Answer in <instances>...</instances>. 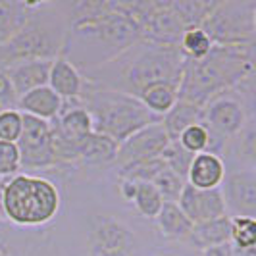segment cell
<instances>
[{"label":"cell","instance_id":"cell-14","mask_svg":"<svg viewBox=\"0 0 256 256\" xmlns=\"http://www.w3.org/2000/svg\"><path fill=\"white\" fill-rule=\"evenodd\" d=\"M176 204L180 206L181 212L191 220L192 226L222 218V216H230L228 208H226L224 194H222V187L202 191V189H194V187L185 183Z\"/></svg>","mask_w":256,"mask_h":256},{"label":"cell","instance_id":"cell-32","mask_svg":"<svg viewBox=\"0 0 256 256\" xmlns=\"http://www.w3.org/2000/svg\"><path fill=\"white\" fill-rule=\"evenodd\" d=\"M166 168H170L174 174H178L180 178H187V172H189V166H191L194 154L187 152L183 146H181L178 141H170V144L166 146V150L160 154Z\"/></svg>","mask_w":256,"mask_h":256},{"label":"cell","instance_id":"cell-7","mask_svg":"<svg viewBox=\"0 0 256 256\" xmlns=\"http://www.w3.org/2000/svg\"><path fill=\"white\" fill-rule=\"evenodd\" d=\"M200 29L212 44H254L256 0H218Z\"/></svg>","mask_w":256,"mask_h":256},{"label":"cell","instance_id":"cell-30","mask_svg":"<svg viewBox=\"0 0 256 256\" xmlns=\"http://www.w3.org/2000/svg\"><path fill=\"white\" fill-rule=\"evenodd\" d=\"M150 183L156 187V191L162 194L164 202H178L181 191L185 187V180L180 178L178 174H174L170 168H164Z\"/></svg>","mask_w":256,"mask_h":256},{"label":"cell","instance_id":"cell-2","mask_svg":"<svg viewBox=\"0 0 256 256\" xmlns=\"http://www.w3.org/2000/svg\"><path fill=\"white\" fill-rule=\"evenodd\" d=\"M183 64L185 56L180 46H160L139 38L110 62L81 72V76L90 83L137 98L152 83H174L180 87Z\"/></svg>","mask_w":256,"mask_h":256},{"label":"cell","instance_id":"cell-11","mask_svg":"<svg viewBox=\"0 0 256 256\" xmlns=\"http://www.w3.org/2000/svg\"><path fill=\"white\" fill-rule=\"evenodd\" d=\"M168 144H170V139L162 128V122L146 126L118 144V152H116V160L112 166L120 172L131 164L156 158L166 150Z\"/></svg>","mask_w":256,"mask_h":256},{"label":"cell","instance_id":"cell-28","mask_svg":"<svg viewBox=\"0 0 256 256\" xmlns=\"http://www.w3.org/2000/svg\"><path fill=\"white\" fill-rule=\"evenodd\" d=\"M212 48V42L210 38L206 37V33L200 27H191L183 33L180 42V50L183 52L185 58L189 60H198V58H204L206 54Z\"/></svg>","mask_w":256,"mask_h":256},{"label":"cell","instance_id":"cell-6","mask_svg":"<svg viewBox=\"0 0 256 256\" xmlns=\"http://www.w3.org/2000/svg\"><path fill=\"white\" fill-rule=\"evenodd\" d=\"M2 218L18 228H38L56 218L60 210V192L52 181L18 174L8 178L0 191Z\"/></svg>","mask_w":256,"mask_h":256},{"label":"cell","instance_id":"cell-15","mask_svg":"<svg viewBox=\"0 0 256 256\" xmlns=\"http://www.w3.org/2000/svg\"><path fill=\"white\" fill-rule=\"evenodd\" d=\"M50 66L52 60H29V62H18V64L4 68L16 98L27 94L29 90L48 85Z\"/></svg>","mask_w":256,"mask_h":256},{"label":"cell","instance_id":"cell-17","mask_svg":"<svg viewBox=\"0 0 256 256\" xmlns=\"http://www.w3.org/2000/svg\"><path fill=\"white\" fill-rule=\"evenodd\" d=\"M62 108V98L54 90L44 85L35 90H29L27 94L20 96L16 102V110L26 116H33L37 120L52 122L56 116L60 114Z\"/></svg>","mask_w":256,"mask_h":256},{"label":"cell","instance_id":"cell-16","mask_svg":"<svg viewBox=\"0 0 256 256\" xmlns=\"http://www.w3.org/2000/svg\"><path fill=\"white\" fill-rule=\"evenodd\" d=\"M226 178V162L222 156L210 152L194 154L185 183L191 185L194 189H202V191H210V189H220Z\"/></svg>","mask_w":256,"mask_h":256},{"label":"cell","instance_id":"cell-35","mask_svg":"<svg viewBox=\"0 0 256 256\" xmlns=\"http://www.w3.org/2000/svg\"><path fill=\"white\" fill-rule=\"evenodd\" d=\"M16 102H18V98L14 94L10 79L6 76L4 68H0V106L4 110H12V108H16Z\"/></svg>","mask_w":256,"mask_h":256},{"label":"cell","instance_id":"cell-29","mask_svg":"<svg viewBox=\"0 0 256 256\" xmlns=\"http://www.w3.org/2000/svg\"><path fill=\"white\" fill-rule=\"evenodd\" d=\"M166 168L162 156H156V158H150V160H144V162H137V164H131V166L124 168L118 172L120 180H131V181H150Z\"/></svg>","mask_w":256,"mask_h":256},{"label":"cell","instance_id":"cell-5","mask_svg":"<svg viewBox=\"0 0 256 256\" xmlns=\"http://www.w3.org/2000/svg\"><path fill=\"white\" fill-rule=\"evenodd\" d=\"M64 38V6L56 2H35L22 31L0 46V68L29 60H56L62 56Z\"/></svg>","mask_w":256,"mask_h":256},{"label":"cell","instance_id":"cell-10","mask_svg":"<svg viewBox=\"0 0 256 256\" xmlns=\"http://www.w3.org/2000/svg\"><path fill=\"white\" fill-rule=\"evenodd\" d=\"M89 256H137L139 241L122 220L114 216H94L90 224Z\"/></svg>","mask_w":256,"mask_h":256},{"label":"cell","instance_id":"cell-18","mask_svg":"<svg viewBox=\"0 0 256 256\" xmlns=\"http://www.w3.org/2000/svg\"><path fill=\"white\" fill-rule=\"evenodd\" d=\"M48 87H50L62 100L79 98L83 89V76L74 64H70L66 58L58 56L52 60L50 74H48Z\"/></svg>","mask_w":256,"mask_h":256},{"label":"cell","instance_id":"cell-19","mask_svg":"<svg viewBox=\"0 0 256 256\" xmlns=\"http://www.w3.org/2000/svg\"><path fill=\"white\" fill-rule=\"evenodd\" d=\"M118 152V142L100 133H90L79 144L77 166H112Z\"/></svg>","mask_w":256,"mask_h":256},{"label":"cell","instance_id":"cell-21","mask_svg":"<svg viewBox=\"0 0 256 256\" xmlns=\"http://www.w3.org/2000/svg\"><path fill=\"white\" fill-rule=\"evenodd\" d=\"M200 122H204L202 108H198L191 102H185V100H180V98L170 108L168 114L162 116V128L166 131L170 141H178L185 129L194 126V124H200Z\"/></svg>","mask_w":256,"mask_h":256},{"label":"cell","instance_id":"cell-31","mask_svg":"<svg viewBox=\"0 0 256 256\" xmlns=\"http://www.w3.org/2000/svg\"><path fill=\"white\" fill-rule=\"evenodd\" d=\"M254 120H250L243 131L231 139L235 141V148H233L235 156L241 160V164H244V168H250V170H254Z\"/></svg>","mask_w":256,"mask_h":256},{"label":"cell","instance_id":"cell-3","mask_svg":"<svg viewBox=\"0 0 256 256\" xmlns=\"http://www.w3.org/2000/svg\"><path fill=\"white\" fill-rule=\"evenodd\" d=\"M254 44H212L204 58H185L178 98L204 108L218 94L235 89L248 77H254Z\"/></svg>","mask_w":256,"mask_h":256},{"label":"cell","instance_id":"cell-22","mask_svg":"<svg viewBox=\"0 0 256 256\" xmlns=\"http://www.w3.org/2000/svg\"><path fill=\"white\" fill-rule=\"evenodd\" d=\"M230 235H231V216H222V218L192 226L191 235H189V239L185 243L194 246L196 250H202V248H208V246L230 243Z\"/></svg>","mask_w":256,"mask_h":256},{"label":"cell","instance_id":"cell-4","mask_svg":"<svg viewBox=\"0 0 256 256\" xmlns=\"http://www.w3.org/2000/svg\"><path fill=\"white\" fill-rule=\"evenodd\" d=\"M79 102L90 116L92 131L110 137L118 144L139 129L162 122V118L146 110L139 98L90 83L87 79H83Z\"/></svg>","mask_w":256,"mask_h":256},{"label":"cell","instance_id":"cell-20","mask_svg":"<svg viewBox=\"0 0 256 256\" xmlns=\"http://www.w3.org/2000/svg\"><path fill=\"white\" fill-rule=\"evenodd\" d=\"M35 2L0 0V46L12 40L27 24Z\"/></svg>","mask_w":256,"mask_h":256},{"label":"cell","instance_id":"cell-8","mask_svg":"<svg viewBox=\"0 0 256 256\" xmlns=\"http://www.w3.org/2000/svg\"><path fill=\"white\" fill-rule=\"evenodd\" d=\"M252 79L254 77H248L235 89L218 94L202 108L206 126L228 141L237 137L244 129V126L250 120H254V116H252V104H254Z\"/></svg>","mask_w":256,"mask_h":256},{"label":"cell","instance_id":"cell-34","mask_svg":"<svg viewBox=\"0 0 256 256\" xmlns=\"http://www.w3.org/2000/svg\"><path fill=\"white\" fill-rule=\"evenodd\" d=\"M20 170H22V164H20V152L16 142L0 141V180L18 176Z\"/></svg>","mask_w":256,"mask_h":256},{"label":"cell","instance_id":"cell-27","mask_svg":"<svg viewBox=\"0 0 256 256\" xmlns=\"http://www.w3.org/2000/svg\"><path fill=\"white\" fill-rule=\"evenodd\" d=\"M230 243L235 250L256 248V222L252 218L231 216V235Z\"/></svg>","mask_w":256,"mask_h":256},{"label":"cell","instance_id":"cell-25","mask_svg":"<svg viewBox=\"0 0 256 256\" xmlns=\"http://www.w3.org/2000/svg\"><path fill=\"white\" fill-rule=\"evenodd\" d=\"M218 0H170L172 10L180 16L187 29L200 27Z\"/></svg>","mask_w":256,"mask_h":256},{"label":"cell","instance_id":"cell-9","mask_svg":"<svg viewBox=\"0 0 256 256\" xmlns=\"http://www.w3.org/2000/svg\"><path fill=\"white\" fill-rule=\"evenodd\" d=\"M24 116L22 135L16 141L20 152V164L24 170H52L58 166L54 148H52V129L50 122L37 120L33 116Z\"/></svg>","mask_w":256,"mask_h":256},{"label":"cell","instance_id":"cell-33","mask_svg":"<svg viewBox=\"0 0 256 256\" xmlns=\"http://www.w3.org/2000/svg\"><path fill=\"white\" fill-rule=\"evenodd\" d=\"M24 126V116L16 108L12 110H2L0 112V141L16 142L22 135Z\"/></svg>","mask_w":256,"mask_h":256},{"label":"cell","instance_id":"cell-38","mask_svg":"<svg viewBox=\"0 0 256 256\" xmlns=\"http://www.w3.org/2000/svg\"><path fill=\"white\" fill-rule=\"evenodd\" d=\"M2 110H4V108H2V106H0V112H2Z\"/></svg>","mask_w":256,"mask_h":256},{"label":"cell","instance_id":"cell-24","mask_svg":"<svg viewBox=\"0 0 256 256\" xmlns=\"http://www.w3.org/2000/svg\"><path fill=\"white\" fill-rule=\"evenodd\" d=\"M141 104L150 110L154 116L162 118L170 112V108L178 102V85L174 83H152L146 89L141 90V94L137 96Z\"/></svg>","mask_w":256,"mask_h":256},{"label":"cell","instance_id":"cell-13","mask_svg":"<svg viewBox=\"0 0 256 256\" xmlns=\"http://www.w3.org/2000/svg\"><path fill=\"white\" fill-rule=\"evenodd\" d=\"M226 185L222 189L228 214L252 218L256 216V172L250 168H241L231 174H226Z\"/></svg>","mask_w":256,"mask_h":256},{"label":"cell","instance_id":"cell-12","mask_svg":"<svg viewBox=\"0 0 256 256\" xmlns=\"http://www.w3.org/2000/svg\"><path fill=\"white\" fill-rule=\"evenodd\" d=\"M187 31L180 16L172 10L170 0H150V8L141 24V38L160 46H180Z\"/></svg>","mask_w":256,"mask_h":256},{"label":"cell","instance_id":"cell-36","mask_svg":"<svg viewBox=\"0 0 256 256\" xmlns=\"http://www.w3.org/2000/svg\"><path fill=\"white\" fill-rule=\"evenodd\" d=\"M198 256H235V248L231 243H222L198 250Z\"/></svg>","mask_w":256,"mask_h":256},{"label":"cell","instance_id":"cell-26","mask_svg":"<svg viewBox=\"0 0 256 256\" xmlns=\"http://www.w3.org/2000/svg\"><path fill=\"white\" fill-rule=\"evenodd\" d=\"M133 204L137 208V212L141 214L142 218L154 220L158 216V212L164 206V198L162 194L156 191L152 183L146 181H137V192L133 198Z\"/></svg>","mask_w":256,"mask_h":256},{"label":"cell","instance_id":"cell-23","mask_svg":"<svg viewBox=\"0 0 256 256\" xmlns=\"http://www.w3.org/2000/svg\"><path fill=\"white\" fill-rule=\"evenodd\" d=\"M160 233L170 239V241H181L185 243L189 239L192 231L191 220L187 218L180 210V206L176 202H164L162 210L158 212V216L154 218Z\"/></svg>","mask_w":256,"mask_h":256},{"label":"cell","instance_id":"cell-1","mask_svg":"<svg viewBox=\"0 0 256 256\" xmlns=\"http://www.w3.org/2000/svg\"><path fill=\"white\" fill-rule=\"evenodd\" d=\"M62 6L66 14L62 58L79 72H89L141 38V22L150 0H81Z\"/></svg>","mask_w":256,"mask_h":256},{"label":"cell","instance_id":"cell-37","mask_svg":"<svg viewBox=\"0 0 256 256\" xmlns=\"http://www.w3.org/2000/svg\"><path fill=\"white\" fill-rule=\"evenodd\" d=\"M120 196L126 200V202H133L135 198V192H137V181H131V180H120Z\"/></svg>","mask_w":256,"mask_h":256}]
</instances>
